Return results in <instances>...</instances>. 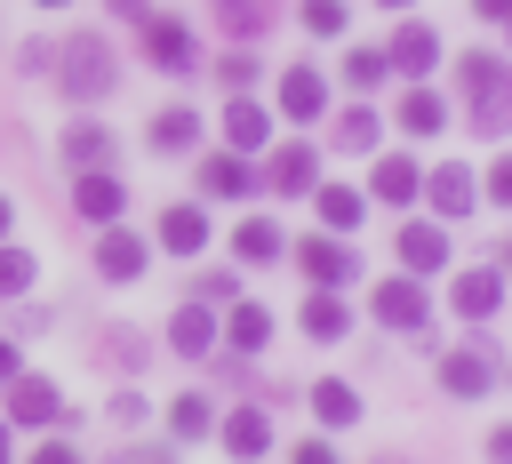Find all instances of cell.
<instances>
[{
	"mask_svg": "<svg viewBox=\"0 0 512 464\" xmlns=\"http://www.w3.org/2000/svg\"><path fill=\"white\" fill-rule=\"evenodd\" d=\"M312 408H320V424H352V416H360V392L328 376V384H312Z\"/></svg>",
	"mask_w": 512,
	"mask_h": 464,
	"instance_id": "26",
	"label": "cell"
},
{
	"mask_svg": "<svg viewBox=\"0 0 512 464\" xmlns=\"http://www.w3.org/2000/svg\"><path fill=\"white\" fill-rule=\"evenodd\" d=\"M104 8H112V16H128V24H144V8H152V0H104Z\"/></svg>",
	"mask_w": 512,
	"mask_h": 464,
	"instance_id": "38",
	"label": "cell"
},
{
	"mask_svg": "<svg viewBox=\"0 0 512 464\" xmlns=\"http://www.w3.org/2000/svg\"><path fill=\"white\" fill-rule=\"evenodd\" d=\"M200 192H224L232 200V192H248V168L232 152H216V160H200Z\"/></svg>",
	"mask_w": 512,
	"mask_h": 464,
	"instance_id": "28",
	"label": "cell"
},
{
	"mask_svg": "<svg viewBox=\"0 0 512 464\" xmlns=\"http://www.w3.org/2000/svg\"><path fill=\"white\" fill-rule=\"evenodd\" d=\"M96 272H104V280H136V272H144V240H136V232H104V240H96Z\"/></svg>",
	"mask_w": 512,
	"mask_h": 464,
	"instance_id": "13",
	"label": "cell"
},
{
	"mask_svg": "<svg viewBox=\"0 0 512 464\" xmlns=\"http://www.w3.org/2000/svg\"><path fill=\"white\" fill-rule=\"evenodd\" d=\"M464 88L480 96V120H504V56H464Z\"/></svg>",
	"mask_w": 512,
	"mask_h": 464,
	"instance_id": "8",
	"label": "cell"
},
{
	"mask_svg": "<svg viewBox=\"0 0 512 464\" xmlns=\"http://www.w3.org/2000/svg\"><path fill=\"white\" fill-rule=\"evenodd\" d=\"M224 448H232V456H264V448H272V416H264V408H240V416L224 424Z\"/></svg>",
	"mask_w": 512,
	"mask_h": 464,
	"instance_id": "21",
	"label": "cell"
},
{
	"mask_svg": "<svg viewBox=\"0 0 512 464\" xmlns=\"http://www.w3.org/2000/svg\"><path fill=\"white\" fill-rule=\"evenodd\" d=\"M344 328H352V312H344L336 296H312V304H304V336L328 344V336H344Z\"/></svg>",
	"mask_w": 512,
	"mask_h": 464,
	"instance_id": "29",
	"label": "cell"
},
{
	"mask_svg": "<svg viewBox=\"0 0 512 464\" xmlns=\"http://www.w3.org/2000/svg\"><path fill=\"white\" fill-rule=\"evenodd\" d=\"M296 264H304L320 288H344V280L360 272V256H352L344 240H328V232H320V240H304V248H296Z\"/></svg>",
	"mask_w": 512,
	"mask_h": 464,
	"instance_id": "4",
	"label": "cell"
},
{
	"mask_svg": "<svg viewBox=\"0 0 512 464\" xmlns=\"http://www.w3.org/2000/svg\"><path fill=\"white\" fill-rule=\"evenodd\" d=\"M224 136H232V152H256V144H272V112L240 96V104L224 112Z\"/></svg>",
	"mask_w": 512,
	"mask_h": 464,
	"instance_id": "16",
	"label": "cell"
},
{
	"mask_svg": "<svg viewBox=\"0 0 512 464\" xmlns=\"http://www.w3.org/2000/svg\"><path fill=\"white\" fill-rule=\"evenodd\" d=\"M160 248H168V256H200V248H208V216H200V208H168V216H160Z\"/></svg>",
	"mask_w": 512,
	"mask_h": 464,
	"instance_id": "12",
	"label": "cell"
},
{
	"mask_svg": "<svg viewBox=\"0 0 512 464\" xmlns=\"http://www.w3.org/2000/svg\"><path fill=\"white\" fill-rule=\"evenodd\" d=\"M376 200H392V208L416 200V168L408 160H376Z\"/></svg>",
	"mask_w": 512,
	"mask_h": 464,
	"instance_id": "30",
	"label": "cell"
},
{
	"mask_svg": "<svg viewBox=\"0 0 512 464\" xmlns=\"http://www.w3.org/2000/svg\"><path fill=\"white\" fill-rule=\"evenodd\" d=\"M232 344H240V352H264V344H272V312H264V304H232Z\"/></svg>",
	"mask_w": 512,
	"mask_h": 464,
	"instance_id": "25",
	"label": "cell"
},
{
	"mask_svg": "<svg viewBox=\"0 0 512 464\" xmlns=\"http://www.w3.org/2000/svg\"><path fill=\"white\" fill-rule=\"evenodd\" d=\"M232 248H240V264H272V256L288 248V232H280L272 216H248V224L232 232Z\"/></svg>",
	"mask_w": 512,
	"mask_h": 464,
	"instance_id": "17",
	"label": "cell"
},
{
	"mask_svg": "<svg viewBox=\"0 0 512 464\" xmlns=\"http://www.w3.org/2000/svg\"><path fill=\"white\" fill-rule=\"evenodd\" d=\"M168 424H176V440H200V432H208L216 416H208V400H200V392H184V400L168 408Z\"/></svg>",
	"mask_w": 512,
	"mask_h": 464,
	"instance_id": "32",
	"label": "cell"
},
{
	"mask_svg": "<svg viewBox=\"0 0 512 464\" xmlns=\"http://www.w3.org/2000/svg\"><path fill=\"white\" fill-rule=\"evenodd\" d=\"M320 104H328V80H320L312 64H288V80H280V112H288V120H312Z\"/></svg>",
	"mask_w": 512,
	"mask_h": 464,
	"instance_id": "10",
	"label": "cell"
},
{
	"mask_svg": "<svg viewBox=\"0 0 512 464\" xmlns=\"http://www.w3.org/2000/svg\"><path fill=\"white\" fill-rule=\"evenodd\" d=\"M144 56H152L160 72H192V32H184L176 16H152V24H144Z\"/></svg>",
	"mask_w": 512,
	"mask_h": 464,
	"instance_id": "5",
	"label": "cell"
},
{
	"mask_svg": "<svg viewBox=\"0 0 512 464\" xmlns=\"http://www.w3.org/2000/svg\"><path fill=\"white\" fill-rule=\"evenodd\" d=\"M440 384H448L456 400H480V392L496 384V368H488L480 352H448V360H440Z\"/></svg>",
	"mask_w": 512,
	"mask_h": 464,
	"instance_id": "14",
	"label": "cell"
},
{
	"mask_svg": "<svg viewBox=\"0 0 512 464\" xmlns=\"http://www.w3.org/2000/svg\"><path fill=\"white\" fill-rule=\"evenodd\" d=\"M312 176H320L312 168V144H280L272 152V192H312Z\"/></svg>",
	"mask_w": 512,
	"mask_h": 464,
	"instance_id": "19",
	"label": "cell"
},
{
	"mask_svg": "<svg viewBox=\"0 0 512 464\" xmlns=\"http://www.w3.org/2000/svg\"><path fill=\"white\" fill-rule=\"evenodd\" d=\"M384 72H392V64H384L376 48H352V56H344V80H352V88H376Z\"/></svg>",
	"mask_w": 512,
	"mask_h": 464,
	"instance_id": "33",
	"label": "cell"
},
{
	"mask_svg": "<svg viewBox=\"0 0 512 464\" xmlns=\"http://www.w3.org/2000/svg\"><path fill=\"white\" fill-rule=\"evenodd\" d=\"M440 120H448V112H440L432 88H408V96H400V128H408V136H432Z\"/></svg>",
	"mask_w": 512,
	"mask_h": 464,
	"instance_id": "24",
	"label": "cell"
},
{
	"mask_svg": "<svg viewBox=\"0 0 512 464\" xmlns=\"http://www.w3.org/2000/svg\"><path fill=\"white\" fill-rule=\"evenodd\" d=\"M216 80H224V88H248V80H256V56H224Z\"/></svg>",
	"mask_w": 512,
	"mask_h": 464,
	"instance_id": "36",
	"label": "cell"
},
{
	"mask_svg": "<svg viewBox=\"0 0 512 464\" xmlns=\"http://www.w3.org/2000/svg\"><path fill=\"white\" fill-rule=\"evenodd\" d=\"M40 8H64V0H40Z\"/></svg>",
	"mask_w": 512,
	"mask_h": 464,
	"instance_id": "44",
	"label": "cell"
},
{
	"mask_svg": "<svg viewBox=\"0 0 512 464\" xmlns=\"http://www.w3.org/2000/svg\"><path fill=\"white\" fill-rule=\"evenodd\" d=\"M208 8H216V24H224L232 40H248V32L272 24V0H208Z\"/></svg>",
	"mask_w": 512,
	"mask_h": 464,
	"instance_id": "23",
	"label": "cell"
},
{
	"mask_svg": "<svg viewBox=\"0 0 512 464\" xmlns=\"http://www.w3.org/2000/svg\"><path fill=\"white\" fill-rule=\"evenodd\" d=\"M376 8H408V0H376Z\"/></svg>",
	"mask_w": 512,
	"mask_h": 464,
	"instance_id": "43",
	"label": "cell"
},
{
	"mask_svg": "<svg viewBox=\"0 0 512 464\" xmlns=\"http://www.w3.org/2000/svg\"><path fill=\"white\" fill-rule=\"evenodd\" d=\"M0 384H8V416H16V424H56V416H64V400H56L48 376H16V368H8Z\"/></svg>",
	"mask_w": 512,
	"mask_h": 464,
	"instance_id": "3",
	"label": "cell"
},
{
	"mask_svg": "<svg viewBox=\"0 0 512 464\" xmlns=\"http://www.w3.org/2000/svg\"><path fill=\"white\" fill-rule=\"evenodd\" d=\"M416 192L432 200V216H472V176L464 168H432V176H416Z\"/></svg>",
	"mask_w": 512,
	"mask_h": 464,
	"instance_id": "9",
	"label": "cell"
},
{
	"mask_svg": "<svg viewBox=\"0 0 512 464\" xmlns=\"http://www.w3.org/2000/svg\"><path fill=\"white\" fill-rule=\"evenodd\" d=\"M312 208H320V224H328V232H352V224H360V208H368V200H360V192H352V184H320V200H312Z\"/></svg>",
	"mask_w": 512,
	"mask_h": 464,
	"instance_id": "22",
	"label": "cell"
},
{
	"mask_svg": "<svg viewBox=\"0 0 512 464\" xmlns=\"http://www.w3.org/2000/svg\"><path fill=\"white\" fill-rule=\"evenodd\" d=\"M432 56H440V40H432L424 24H400V32H392V48H384V64H392V72H424Z\"/></svg>",
	"mask_w": 512,
	"mask_h": 464,
	"instance_id": "15",
	"label": "cell"
},
{
	"mask_svg": "<svg viewBox=\"0 0 512 464\" xmlns=\"http://www.w3.org/2000/svg\"><path fill=\"white\" fill-rule=\"evenodd\" d=\"M336 144H344V152H376V112H360V104H352V112L336 120Z\"/></svg>",
	"mask_w": 512,
	"mask_h": 464,
	"instance_id": "31",
	"label": "cell"
},
{
	"mask_svg": "<svg viewBox=\"0 0 512 464\" xmlns=\"http://www.w3.org/2000/svg\"><path fill=\"white\" fill-rule=\"evenodd\" d=\"M344 0H304V32H344Z\"/></svg>",
	"mask_w": 512,
	"mask_h": 464,
	"instance_id": "35",
	"label": "cell"
},
{
	"mask_svg": "<svg viewBox=\"0 0 512 464\" xmlns=\"http://www.w3.org/2000/svg\"><path fill=\"white\" fill-rule=\"evenodd\" d=\"M64 160H72V168H104V160H112V128H96V120H72V136H64Z\"/></svg>",
	"mask_w": 512,
	"mask_h": 464,
	"instance_id": "18",
	"label": "cell"
},
{
	"mask_svg": "<svg viewBox=\"0 0 512 464\" xmlns=\"http://www.w3.org/2000/svg\"><path fill=\"white\" fill-rule=\"evenodd\" d=\"M464 320H488L496 304H504V272L496 264H480V272H456V296H448Z\"/></svg>",
	"mask_w": 512,
	"mask_h": 464,
	"instance_id": "7",
	"label": "cell"
},
{
	"mask_svg": "<svg viewBox=\"0 0 512 464\" xmlns=\"http://www.w3.org/2000/svg\"><path fill=\"white\" fill-rule=\"evenodd\" d=\"M0 456H8V424H0Z\"/></svg>",
	"mask_w": 512,
	"mask_h": 464,
	"instance_id": "41",
	"label": "cell"
},
{
	"mask_svg": "<svg viewBox=\"0 0 512 464\" xmlns=\"http://www.w3.org/2000/svg\"><path fill=\"white\" fill-rule=\"evenodd\" d=\"M112 80H120V72H112V48H104V40H88V32H80V40H72V48H64V88H72V96H88V104H96V96H104V88H112Z\"/></svg>",
	"mask_w": 512,
	"mask_h": 464,
	"instance_id": "1",
	"label": "cell"
},
{
	"mask_svg": "<svg viewBox=\"0 0 512 464\" xmlns=\"http://www.w3.org/2000/svg\"><path fill=\"white\" fill-rule=\"evenodd\" d=\"M480 16H488V24H496V16H504V0H480Z\"/></svg>",
	"mask_w": 512,
	"mask_h": 464,
	"instance_id": "40",
	"label": "cell"
},
{
	"mask_svg": "<svg viewBox=\"0 0 512 464\" xmlns=\"http://www.w3.org/2000/svg\"><path fill=\"white\" fill-rule=\"evenodd\" d=\"M376 320H384V328H400V336H424L432 304H424L416 272H408V280H384V288H376Z\"/></svg>",
	"mask_w": 512,
	"mask_h": 464,
	"instance_id": "2",
	"label": "cell"
},
{
	"mask_svg": "<svg viewBox=\"0 0 512 464\" xmlns=\"http://www.w3.org/2000/svg\"><path fill=\"white\" fill-rule=\"evenodd\" d=\"M168 344H176V352H184V360H200V352H208V344H216V320H208V312H200V304H184V312H176V320H168Z\"/></svg>",
	"mask_w": 512,
	"mask_h": 464,
	"instance_id": "20",
	"label": "cell"
},
{
	"mask_svg": "<svg viewBox=\"0 0 512 464\" xmlns=\"http://www.w3.org/2000/svg\"><path fill=\"white\" fill-rule=\"evenodd\" d=\"M120 200H128V192H120V176H104V168H80V184H72V208H80L88 224H112V216H120Z\"/></svg>",
	"mask_w": 512,
	"mask_h": 464,
	"instance_id": "6",
	"label": "cell"
},
{
	"mask_svg": "<svg viewBox=\"0 0 512 464\" xmlns=\"http://www.w3.org/2000/svg\"><path fill=\"white\" fill-rule=\"evenodd\" d=\"M32 288V256L24 248H0V296H24Z\"/></svg>",
	"mask_w": 512,
	"mask_h": 464,
	"instance_id": "34",
	"label": "cell"
},
{
	"mask_svg": "<svg viewBox=\"0 0 512 464\" xmlns=\"http://www.w3.org/2000/svg\"><path fill=\"white\" fill-rule=\"evenodd\" d=\"M392 248L408 256V272H432V264H448V240H440V224H416V216L392 232Z\"/></svg>",
	"mask_w": 512,
	"mask_h": 464,
	"instance_id": "11",
	"label": "cell"
},
{
	"mask_svg": "<svg viewBox=\"0 0 512 464\" xmlns=\"http://www.w3.org/2000/svg\"><path fill=\"white\" fill-rule=\"evenodd\" d=\"M200 296H208V304H232V296H240V280H232V272H208V280H200Z\"/></svg>",
	"mask_w": 512,
	"mask_h": 464,
	"instance_id": "37",
	"label": "cell"
},
{
	"mask_svg": "<svg viewBox=\"0 0 512 464\" xmlns=\"http://www.w3.org/2000/svg\"><path fill=\"white\" fill-rule=\"evenodd\" d=\"M0 232H8V200H0Z\"/></svg>",
	"mask_w": 512,
	"mask_h": 464,
	"instance_id": "42",
	"label": "cell"
},
{
	"mask_svg": "<svg viewBox=\"0 0 512 464\" xmlns=\"http://www.w3.org/2000/svg\"><path fill=\"white\" fill-rule=\"evenodd\" d=\"M8 368H16V344H8V336H0V376H8Z\"/></svg>",
	"mask_w": 512,
	"mask_h": 464,
	"instance_id": "39",
	"label": "cell"
},
{
	"mask_svg": "<svg viewBox=\"0 0 512 464\" xmlns=\"http://www.w3.org/2000/svg\"><path fill=\"white\" fill-rule=\"evenodd\" d=\"M192 136H200V120H192V112H184V104H176V112H160V120H152V152H184V144H192Z\"/></svg>",
	"mask_w": 512,
	"mask_h": 464,
	"instance_id": "27",
	"label": "cell"
}]
</instances>
